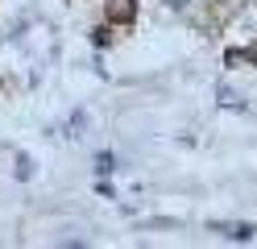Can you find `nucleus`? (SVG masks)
<instances>
[{
  "instance_id": "1",
  "label": "nucleus",
  "mask_w": 257,
  "mask_h": 249,
  "mask_svg": "<svg viewBox=\"0 0 257 249\" xmlns=\"http://www.w3.org/2000/svg\"><path fill=\"white\" fill-rule=\"evenodd\" d=\"M112 17H120V21H133V0H112Z\"/></svg>"
}]
</instances>
